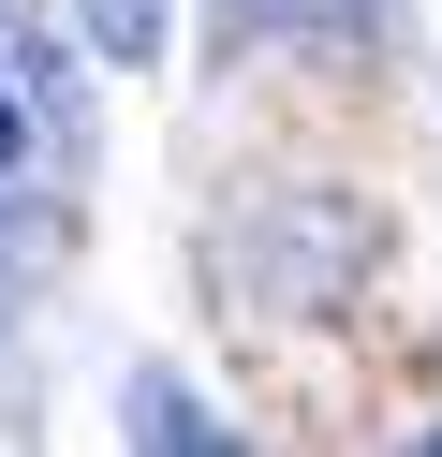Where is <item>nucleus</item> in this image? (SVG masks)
I'll use <instances>...</instances> for the list:
<instances>
[{"instance_id":"1","label":"nucleus","mask_w":442,"mask_h":457,"mask_svg":"<svg viewBox=\"0 0 442 457\" xmlns=\"http://www.w3.org/2000/svg\"><path fill=\"white\" fill-rule=\"evenodd\" d=\"M118 428H133V443H163V457H206V443H236V428L206 413L192 384H163V369H133V413H118Z\"/></svg>"},{"instance_id":"2","label":"nucleus","mask_w":442,"mask_h":457,"mask_svg":"<svg viewBox=\"0 0 442 457\" xmlns=\"http://www.w3.org/2000/svg\"><path fill=\"white\" fill-rule=\"evenodd\" d=\"M163 30H177V0H74V45H88V60H118V74L163 60Z\"/></svg>"},{"instance_id":"3","label":"nucleus","mask_w":442,"mask_h":457,"mask_svg":"<svg viewBox=\"0 0 442 457\" xmlns=\"http://www.w3.org/2000/svg\"><path fill=\"white\" fill-rule=\"evenodd\" d=\"M29 162H45V119H29V89H15V74H0V192H15Z\"/></svg>"},{"instance_id":"4","label":"nucleus","mask_w":442,"mask_h":457,"mask_svg":"<svg viewBox=\"0 0 442 457\" xmlns=\"http://www.w3.org/2000/svg\"><path fill=\"white\" fill-rule=\"evenodd\" d=\"M221 15H280V0H221Z\"/></svg>"}]
</instances>
